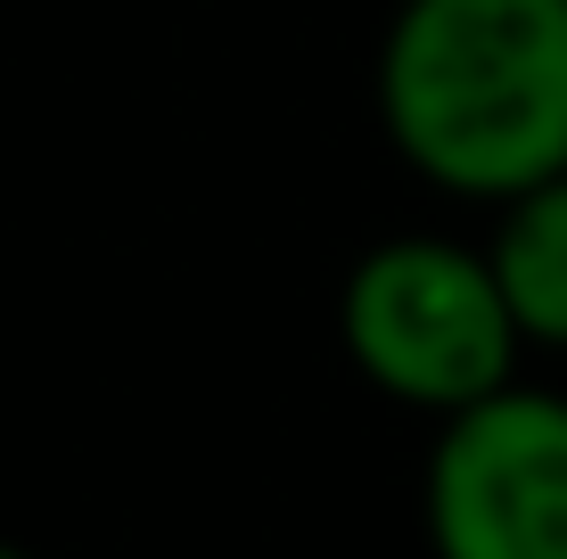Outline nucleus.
<instances>
[{
	"instance_id": "5",
	"label": "nucleus",
	"mask_w": 567,
	"mask_h": 559,
	"mask_svg": "<svg viewBox=\"0 0 567 559\" xmlns=\"http://www.w3.org/2000/svg\"><path fill=\"white\" fill-rule=\"evenodd\" d=\"M0 559H33V551H17V544H0Z\"/></svg>"
},
{
	"instance_id": "2",
	"label": "nucleus",
	"mask_w": 567,
	"mask_h": 559,
	"mask_svg": "<svg viewBox=\"0 0 567 559\" xmlns=\"http://www.w3.org/2000/svg\"><path fill=\"white\" fill-rule=\"evenodd\" d=\"M338 338H346V362L386 403H412L436 420L502 395L518 379V345H526L485 247L436 239V230L379 239L346 272Z\"/></svg>"
},
{
	"instance_id": "3",
	"label": "nucleus",
	"mask_w": 567,
	"mask_h": 559,
	"mask_svg": "<svg viewBox=\"0 0 567 559\" xmlns=\"http://www.w3.org/2000/svg\"><path fill=\"white\" fill-rule=\"evenodd\" d=\"M420 527L436 559H567V395L511 379L444 420Z\"/></svg>"
},
{
	"instance_id": "1",
	"label": "nucleus",
	"mask_w": 567,
	"mask_h": 559,
	"mask_svg": "<svg viewBox=\"0 0 567 559\" xmlns=\"http://www.w3.org/2000/svg\"><path fill=\"white\" fill-rule=\"evenodd\" d=\"M386 148L444 198L511 206L567 173V0H403L379 42Z\"/></svg>"
},
{
	"instance_id": "4",
	"label": "nucleus",
	"mask_w": 567,
	"mask_h": 559,
	"mask_svg": "<svg viewBox=\"0 0 567 559\" xmlns=\"http://www.w3.org/2000/svg\"><path fill=\"white\" fill-rule=\"evenodd\" d=\"M485 263L502 280V304H511L518 338L567 354V173L502 206Z\"/></svg>"
}]
</instances>
